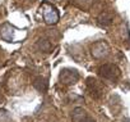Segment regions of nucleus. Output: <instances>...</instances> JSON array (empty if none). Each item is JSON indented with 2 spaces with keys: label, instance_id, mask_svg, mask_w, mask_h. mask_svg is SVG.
Wrapping results in <instances>:
<instances>
[{
  "label": "nucleus",
  "instance_id": "obj_7",
  "mask_svg": "<svg viewBox=\"0 0 130 122\" xmlns=\"http://www.w3.org/2000/svg\"><path fill=\"white\" fill-rule=\"evenodd\" d=\"M112 19H113V16H112L111 13H108V12H103V13L100 16V18H98L100 23H101V25H103V26L110 25V23L112 22Z\"/></svg>",
  "mask_w": 130,
  "mask_h": 122
},
{
  "label": "nucleus",
  "instance_id": "obj_4",
  "mask_svg": "<svg viewBox=\"0 0 130 122\" xmlns=\"http://www.w3.org/2000/svg\"><path fill=\"white\" fill-rule=\"evenodd\" d=\"M60 82L61 84H65V85H70V84H75L79 79V75L75 70H64L61 71L60 76Z\"/></svg>",
  "mask_w": 130,
  "mask_h": 122
},
{
  "label": "nucleus",
  "instance_id": "obj_9",
  "mask_svg": "<svg viewBox=\"0 0 130 122\" xmlns=\"http://www.w3.org/2000/svg\"><path fill=\"white\" fill-rule=\"evenodd\" d=\"M33 86H35L36 89H38L40 91H45V90H46V87H47V82H46L43 79L38 77V79H36V80H35Z\"/></svg>",
  "mask_w": 130,
  "mask_h": 122
},
{
  "label": "nucleus",
  "instance_id": "obj_2",
  "mask_svg": "<svg viewBox=\"0 0 130 122\" xmlns=\"http://www.w3.org/2000/svg\"><path fill=\"white\" fill-rule=\"evenodd\" d=\"M100 75L105 79V80H107V81H111V82H113V81H116L117 79H119V76H120V70L115 66V64H103L101 68H100Z\"/></svg>",
  "mask_w": 130,
  "mask_h": 122
},
{
  "label": "nucleus",
  "instance_id": "obj_3",
  "mask_svg": "<svg viewBox=\"0 0 130 122\" xmlns=\"http://www.w3.org/2000/svg\"><path fill=\"white\" fill-rule=\"evenodd\" d=\"M110 54V48L105 41H98L92 46V55L96 59H103Z\"/></svg>",
  "mask_w": 130,
  "mask_h": 122
},
{
  "label": "nucleus",
  "instance_id": "obj_8",
  "mask_svg": "<svg viewBox=\"0 0 130 122\" xmlns=\"http://www.w3.org/2000/svg\"><path fill=\"white\" fill-rule=\"evenodd\" d=\"M37 46H38V49H40V50L46 51V53L51 51V49H52V45H51L50 40H47V39H42V40H40V41H38V44H37Z\"/></svg>",
  "mask_w": 130,
  "mask_h": 122
},
{
  "label": "nucleus",
  "instance_id": "obj_10",
  "mask_svg": "<svg viewBox=\"0 0 130 122\" xmlns=\"http://www.w3.org/2000/svg\"><path fill=\"white\" fill-rule=\"evenodd\" d=\"M0 122H12L9 113L4 109H0Z\"/></svg>",
  "mask_w": 130,
  "mask_h": 122
},
{
  "label": "nucleus",
  "instance_id": "obj_5",
  "mask_svg": "<svg viewBox=\"0 0 130 122\" xmlns=\"http://www.w3.org/2000/svg\"><path fill=\"white\" fill-rule=\"evenodd\" d=\"M43 18L46 23H55L59 19V13L54 7L43 5Z\"/></svg>",
  "mask_w": 130,
  "mask_h": 122
},
{
  "label": "nucleus",
  "instance_id": "obj_11",
  "mask_svg": "<svg viewBox=\"0 0 130 122\" xmlns=\"http://www.w3.org/2000/svg\"><path fill=\"white\" fill-rule=\"evenodd\" d=\"M3 102V96H2V94H0V103Z\"/></svg>",
  "mask_w": 130,
  "mask_h": 122
},
{
  "label": "nucleus",
  "instance_id": "obj_6",
  "mask_svg": "<svg viewBox=\"0 0 130 122\" xmlns=\"http://www.w3.org/2000/svg\"><path fill=\"white\" fill-rule=\"evenodd\" d=\"M73 121L74 122H94V119L83 109V108H75L73 112Z\"/></svg>",
  "mask_w": 130,
  "mask_h": 122
},
{
  "label": "nucleus",
  "instance_id": "obj_12",
  "mask_svg": "<svg viewBox=\"0 0 130 122\" xmlns=\"http://www.w3.org/2000/svg\"><path fill=\"white\" fill-rule=\"evenodd\" d=\"M21 2H33V0H21Z\"/></svg>",
  "mask_w": 130,
  "mask_h": 122
},
{
  "label": "nucleus",
  "instance_id": "obj_1",
  "mask_svg": "<svg viewBox=\"0 0 130 122\" xmlns=\"http://www.w3.org/2000/svg\"><path fill=\"white\" fill-rule=\"evenodd\" d=\"M87 90L93 99H101L105 94L103 85L100 81H97L96 79H92V77L87 79Z\"/></svg>",
  "mask_w": 130,
  "mask_h": 122
}]
</instances>
